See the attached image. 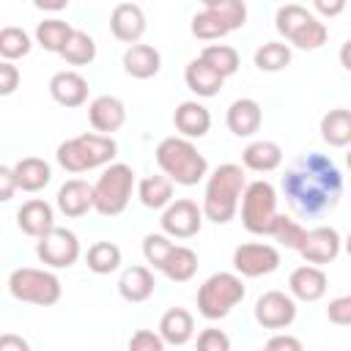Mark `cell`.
<instances>
[{
	"instance_id": "cell-1",
	"label": "cell",
	"mask_w": 351,
	"mask_h": 351,
	"mask_svg": "<svg viewBox=\"0 0 351 351\" xmlns=\"http://www.w3.org/2000/svg\"><path fill=\"white\" fill-rule=\"evenodd\" d=\"M282 192L288 206L299 217L315 219L340 203L343 176L329 156L310 151L291 162V167L282 176Z\"/></svg>"
},
{
	"instance_id": "cell-2",
	"label": "cell",
	"mask_w": 351,
	"mask_h": 351,
	"mask_svg": "<svg viewBox=\"0 0 351 351\" xmlns=\"http://www.w3.org/2000/svg\"><path fill=\"white\" fill-rule=\"evenodd\" d=\"M247 189V178H244V167L241 165H233V162H225L219 165L208 181H206V192H203V217L217 222V225H225L236 217L239 211V203H241V195Z\"/></svg>"
},
{
	"instance_id": "cell-3",
	"label": "cell",
	"mask_w": 351,
	"mask_h": 351,
	"mask_svg": "<svg viewBox=\"0 0 351 351\" xmlns=\"http://www.w3.org/2000/svg\"><path fill=\"white\" fill-rule=\"evenodd\" d=\"M156 165H159V170L170 178V181H176V184H181V186H195V184H200L206 176H208V162H206V156L197 151V145L192 143V140H186V137H178V134H173V137H165L159 145H156Z\"/></svg>"
},
{
	"instance_id": "cell-4",
	"label": "cell",
	"mask_w": 351,
	"mask_h": 351,
	"mask_svg": "<svg viewBox=\"0 0 351 351\" xmlns=\"http://www.w3.org/2000/svg\"><path fill=\"white\" fill-rule=\"evenodd\" d=\"M118 154V143L107 134H99V132H85L80 137H71V140H63L58 145V165L69 173H85V170H93V167H104V165H112Z\"/></svg>"
},
{
	"instance_id": "cell-5",
	"label": "cell",
	"mask_w": 351,
	"mask_h": 351,
	"mask_svg": "<svg viewBox=\"0 0 351 351\" xmlns=\"http://www.w3.org/2000/svg\"><path fill=\"white\" fill-rule=\"evenodd\" d=\"M132 192H134V170L123 162H112L93 184V208L101 217H118L129 206Z\"/></svg>"
},
{
	"instance_id": "cell-6",
	"label": "cell",
	"mask_w": 351,
	"mask_h": 351,
	"mask_svg": "<svg viewBox=\"0 0 351 351\" xmlns=\"http://www.w3.org/2000/svg\"><path fill=\"white\" fill-rule=\"evenodd\" d=\"M244 299V282L236 271H217L197 288V313L208 321L225 318Z\"/></svg>"
},
{
	"instance_id": "cell-7",
	"label": "cell",
	"mask_w": 351,
	"mask_h": 351,
	"mask_svg": "<svg viewBox=\"0 0 351 351\" xmlns=\"http://www.w3.org/2000/svg\"><path fill=\"white\" fill-rule=\"evenodd\" d=\"M8 293L16 302H27V304H38V307H49L58 304L63 296V285L60 280L47 271V269H33V266H22L14 269L8 274Z\"/></svg>"
},
{
	"instance_id": "cell-8",
	"label": "cell",
	"mask_w": 351,
	"mask_h": 351,
	"mask_svg": "<svg viewBox=\"0 0 351 351\" xmlns=\"http://www.w3.org/2000/svg\"><path fill=\"white\" fill-rule=\"evenodd\" d=\"M277 214V189L269 181H250L241 195V225L255 236H271Z\"/></svg>"
},
{
	"instance_id": "cell-9",
	"label": "cell",
	"mask_w": 351,
	"mask_h": 351,
	"mask_svg": "<svg viewBox=\"0 0 351 351\" xmlns=\"http://www.w3.org/2000/svg\"><path fill=\"white\" fill-rule=\"evenodd\" d=\"M80 252H82L80 239L69 228H58L55 225L47 236H41L36 241V255L49 269H69V266H74L80 261Z\"/></svg>"
},
{
	"instance_id": "cell-10",
	"label": "cell",
	"mask_w": 351,
	"mask_h": 351,
	"mask_svg": "<svg viewBox=\"0 0 351 351\" xmlns=\"http://www.w3.org/2000/svg\"><path fill=\"white\" fill-rule=\"evenodd\" d=\"M203 206H197L189 197H178L173 200L165 211H162V233H167L170 239H192L200 233L203 228Z\"/></svg>"
},
{
	"instance_id": "cell-11",
	"label": "cell",
	"mask_w": 351,
	"mask_h": 351,
	"mask_svg": "<svg viewBox=\"0 0 351 351\" xmlns=\"http://www.w3.org/2000/svg\"><path fill=\"white\" fill-rule=\"evenodd\" d=\"M233 269L239 277H263L280 269V250L263 241H247L233 250Z\"/></svg>"
},
{
	"instance_id": "cell-12",
	"label": "cell",
	"mask_w": 351,
	"mask_h": 351,
	"mask_svg": "<svg viewBox=\"0 0 351 351\" xmlns=\"http://www.w3.org/2000/svg\"><path fill=\"white\" fill-rule=\"evenodd\" d=\"M255 321L263 329H288L296 321V302L282 291H266L255 302Z\"/></svg>"
},
{
	"instance_id": "cell-13",
	"label": "cell",
	"mask_w": 351,
	"mask_h": 351,
	"mask_svg": "<svg viewBox=\"0 0 351 351\" xmlns=\"http://www.w3.org/2000/svg\"><path fill=\"white\" fill-rule=\"evenodd\" d=\"M343 250V239L335 228L329 225H318L313 230H307V239L299 250V255L310 263V266H326L332 263Z\"/></svg>"
},
{
	"instance_id": "cell-14",
	"label": "cell",
	"mask_w": 351,
	"mask_h": 351,
	"mask_svg": "<svg viewBox=\"0 0 351 351\" xmlns=\"http://www.w3.org/2000/svg\"><path fill=\"white\" fill-rule=\"evenodd\" d=\"M88 121L99 134L112 137V132H118L126 123V104L118 96H110V93L96 96L88 104Z\"/></svg>"
},
{
	"instance_id": "cell-15",
	"label": "cell",
	"mask_w": 351,
	"mask_h": 351,
	"mask_svg": "<svg viewBox=\"0 0 351 351\" xmlns=\"http://www.w3.org/2000/svg\"><path fill=\"white\" fill-rule=\"evenodd\" d=\"M110 30L123 44H140L145 33V14L137 3H118L110 14Z\"/></svg>"
},
{
	"instance_id": "cell-16",
	"label": "cell",
	"mask_w": 351,
	"mask_h": 351,
	"mask_svg": "<svg viewBox=\"0 0 351 351\" xmlns=\"http://www.w3.org/2000/svg\"><path fill=\"white\" fill-rule=\"evenodd\" d=\"M288 288H291V296L293 299H302V302H318L326 288H329V280H326V271L321 266H299L291 271L288 277Z\"/></svg>"
},
{
	"instance_id": "cell-17",
	"label": "cell",
	"mask_w": 351,
	"mask_h": 351,
	"mask_svg": "<svg viewBox=\"0 0 351 351\" xmlns=\"http://www.w3.org/2000/svg\"><path fill=\"white\" fill-rule=\"evenodd\" d=\"M55 203H58V211L60 214L77 219V217H82V214H88L93 208V184H88L82 178H69L58 189Z\"/></svg>"
},
{
	"instance_id": "cell-18",
	"label": "cell",
	"mask_w": 351,
	"mask_h": 351,
	"mask_svg": "<svg viewBox=\"0 0 351 351\" xmlns=\"http://www.w3.org/2000/svg\"><path fill=\"white\" fill-rule=\"evenodd\" d=\"M16 225H19L22 233H27L33 239H41V236H47L55 228V211H52V206L47 200L33 197V200H27V203L19 206Z\"/></svg>"
},
{
	"instance_id": "cell-19",
	"label": "cell",
	"mask_w": 351,
	"mask_h": 351,
	"mask_svg": "<svg viewBox=\"0 0 351 351\" xmlns=\"http://www.w3.org/2000/svg\"><path fill=\"white\" fill-rule=\"evenodd\" d=\"M49 96L60 107H82L88 101V80L77 71H58L49 80Z\"/></svg>"
},
{
	"instance_id": "cell-20",
	"label": "cell",
	"mask_w": 351,
	"mask_h": 351,
	"mask_svg": "<svg viewBox=\"0 0 351 351\" xmlns=\"http://www.w3.org/2000/svg\"><path fill=\"white\" fill-rule=\"evenodd\" d=\"M225 123H228V129H230L236 137H252V134L261 129V123H263L261 104H258L255 99H247V96L236 99V101L228 107V112H225Z\"/></svg>"
},
{
	"instance_id": "cell-21",
	"label": "cell",
	"mask_w": 351,
	"mask_h": 351,
	"mask_svg": "<svg viewBox=\"0 0 351 351\" xmlns=\"http://www.w3.org/2000/svg\"><path fill=\"white\" fill-rule=\"evenodd\" d=\"M173 123L178 129V137L200 140L211 129V112L200 101H181L173 112Z\"/></svg>"
},
{
	"instance_id": "cell-22",
	"label": "cell",
	"mask_w": 351,
	"mask_h": 351,
	"mask_svg": "<svg viewBox=\"0 0 351 351\" xmlns=\"http://www.w3.org/2000/svg\"><path fill=\"white\" fill-rule=\"evenodd\" d=\"M121 63H123V71L129 77H134V80H151L162 69V55L151 44H132V47H126Z\"/></svg>"
},
{
	"instance_id": "cell-23",
	"label": "cell",
	"mask_w": 351,
	"mask_h": 351,
	"mask_svg": "<svg viewBox=\"0 0 351 351\" xmlns=\"http://www.w3.org/2000/svg\"><path fill=\"white\" fill-rule=\"evenodd\" d=\"M184 82H186V88H189L195 96L211 99V96H217V93L222 90L225 77L217 74L203 58H195V60H189L186 69H184Z\"/></svg>"
},
{
	"instance_id": "cell-24",
	"label": "cell",
	"mask_w": 351,
	"mask_h": 351,
	"mask_svg": "<svg viewBox=\"0 0 351 351\" xmlns=\"http://www.w3.org/2000/svg\"><path fill=\"white\" fill-rule=\"evenodd\" d=\"M154 288H156V280L148 266H129V269H123V274L118 280V293L132 304L151 299Z\"/></svg>"
},
{
	"instance_id": "cell-25",
	"label": "cell",
	"mask_w": 351,
	"mask_h": 351,
	"mask_svg": "<svg viewBox=\"0 0 351 351\" xmlns=\"http://www.w3.org/2000/svg\"><path fill=\"white\" fill-rule=\"evenodd\" d=\"M241 165L252 173H271L282 165V148L274 140H255L241 151Z\"/></svg>"
},
{
	"instance_id": "cell-26",
	"label": "cell",
	"mask_w": 351,
	"mask_h": 351,
	"mask_svg": "<svg viewBox=\"0 0 351 351\" xmlns=\"http://www.w3.org/2000/svg\"><path fill=\"white\" fill-rule=\"evenodd\" d=\"M159 335L167 346H184L192 340L195 335V318L189 310L184 307H170L162 318H159Z\"/></svg>"
},
{
	"instance_id": "cell-27",
	"label": "cell",
	"mask_w": 351,
	"mask_h": 351,
	"mask_svg": "<svg viewBox=\"0 0 351 351\" xmlns=\"http://www.w3.org/2000/svg\"><path fill=\"white\" fill-rule=\"evenodd\" d=\"M14 176H16L19 189H25V192H38V189H44L52 181V170H49V165L41 156L19 159L14 165Z\"/></svg>"
},
{
	"instance_id": "cell-28",
	"label": "cell",
	"mask_w": 351,
	"mask_h": 351,
	"mask_svg": "<svg viewBox=\"0 0 351 351\" xmlns=\"http://www.w3.org/2000/svg\"><path fill=\"white\" fill-rule=\"evenodd\" d=\"M321 137L332 148H346L351 145V110H329L321 118Z\"/></svg>"
},
{
	"instance_id": "cell-29",
	"label": "cell",
	"mask_w": 351,
	"mask_h": 351,
	"mask_svg": "<svg viewBox=\"0 0 351 351\" xmlns=\"http://www.w3.org/2000/svg\"><path fill=\"white\" fill-rule=\"evenodd\" d=\"M137 197L145 208H167L173 203V181L167 176H145L137 184Z\"/></svg>"
},
{
	"instance_id": "cell-30",
	"label": "cell",
	"mask_w": 351,
	"mask_h": 351,
	"mask_svg": "<svg viewBox=\"0 0 351 351\" xmlns=\"http://www.w3.org/2000/svg\"><path fill=\"white\" fill-rule=\"evenodd\" d=\"M197 271V252L192 247H184V244H176L173 252L167 255L165 266H162V274L173 282H186L192 280Z\"/></svg>"
},
{
	"instance_id": "cell-31",
	"label": "cell",
	"mask_w": 351,
	"mask_h": 351,
	"mask_svg": "<svg viewBox=\"0 0 351 351\" xmlns=\"http://www.w3.org/2000/svg\"><path fill=\"white\" fill-rule=\"evenodd\" d=\"M71 33H74V27L69 22H63V19H44L36 27V44L44 47L47 52L60 55L66 49V44H69Z\"/></svg>"
},
{
	"instance_id": "cell-32",
	"label": "cell",
	"mask_w": 351,
	"mask_h": 351,
	"mask_svg": "<svg viewBox=\"0 0 351 351\" xmlns=\"http://www.w3.org/2000/svg\"><path fill=\"white\" fill-rule=\"evenodd\" d=\"M200 58H203L217 74H222L225 80H228L230 74H236V71H239V63H241L236 47H230V44H206L203 52H200Z\"/></svg>"
},
{
	"instance_id": "cell-33",
	"label": "cell",
	"mask_w": 351,
	"mask_h": 351,
	"mask_svg": "<svg viewBox=\"0 0 351 351\" xmlns=\"http://www.w3.org/2000/svg\"><path fill=\"white\" fill-rule=\"evenodd\" d=\"M85 263L93 274H110L121 266V247L112 244V241H96V244L88 247Z\"/></svg>"
},
{
	"instance_id": "cell-34",
	"label": "cell",
	"mask_w": 351,
	"mask_h": 351,
	"mask_svg": "<svg viewBox=\"0 0 351 351\" xmlns=\"http://www.w3.org/2000/svg\"><path fill=\"white\" fill-rule=\"evenodd\" d=\"M310 19H313V14H310L304 5H299V3H285V5L277 8L274 27H277L280 36H285V38L291 41V38L296 36V30H302Z\"/></svg>"
},
{
	"instance_id": "cell-35",
	"label": "cell",
	"mask_w": 351,
	"mask_h": 351,
	"mask_svg": "<svg viewBox=\"0 0 351 351\" xmlns=\"http://www.w3.org/2000/svg\"><path fill=\"white\" fill-rule=\"evenodd\" d=\"M271 239L280 241L285 250H296L299 252L302 244H304V239H307V228L299 219L288 217V214H277L274 228H271Z\"/></svg>"
},
{
	"instance_id": "cell-36",
	"label": "cell",
	"mask_w": 351,
	"mask_h": 351,
	"mask_svg": "<svg viewBox=\"0 0 351 351\" xmlns=\"http://www.w3.org/2000/svg\"><path fill=\"white\" fill-rule=\"evenodd\" d=\"M252 60L261 71H282L291 63V47L282 41H266L255 49Z\"/></svg>"
},
{
	"instance_id": "cell-37",
	"label": "cell",
	"mask_w": 351,
	"mask_h": 351,
	"mask_svg": "<svg viewBox=\"0 0 351 351\" xmlns=\"http://www.w3.org/2000/svg\"><path fill=\"white\" fill-rule=\"evenodd\" d=\"M60 58L69 66H88L96 58V41L85 30H74L71 38H69V44H66V49L60 52Z\"/></svg>"
},
{
	"instance_id": "cell-38",
	"label": "cell",
	"mask_w": 351,
	"mask_h": 351,
	"mask_svg": "<svg viewBox=\"0 0 351 351\" xmlns=\"http://www.w3.org/2000/svg\"><path fill=\"white\" fill-rule=\"evenodd\" d=\"M189 30H192V36L200 38V41H219V38H225V36L230 33L228 25H225L214 11H208V8H200V11L192 16Z\"/></svg>"
},
{
	"instance_id": "cell-39",
	"label": "cell",
	"mask_w": 351,
	"mask_h": 351,
	"mask_svg": "<svg viewBox=\"0 0 351 351\" xmlns=\"http://www.w3.org/2000/svg\"><path fill=\"white\" fill-rule=\"evenodd\" d=\"M30 49H33V41H30V36L22 27L5 25L0 30V55H3V60H11L14 63L16 58H25Z\"/></svg>"
},
{
	"instance_id": "cell-40",
	"label": "cell",
	"mask_w": 351,
	"mask_h": 351,
	"mask_svg": "<svg viewBox=\"0 0 351 351\" xmlns=\"http://www.w3.org/2000/svg\"><path fill=\"white\" fill-rule=\"evenodd\" d=\"M203 8L214 11L228 25L230 33L244 27V22H247V5L241 0H203Z\"/></svg>"
},
{
	"instance_id": "cell-41",
	"label": "cell",
	"mask_w": 351,
	"mask_h": 351,
	"mask_svg": "<svg viewBox=\"0 0 351 351\" xmlns=\"http://www.w3.org/2000/svg\"><path fill=\"white\" fill-rule=\"evenodd\" d=\"M173 247H176V244L170 241L167 233H148V236L143 239V255H145V261H148L154 269H159V271H162L167 255L173 252Z\"/></svg>"
},
{
	"instance_id": "cell-42",
	"label": "cell",
	"mask_w": 351,
	"mask_h": 351,
	"mask_svg": "<svg viewBox=\"0 0 351 351\" xmlns=\"http://www.w3.org/2000/svg\"><path fill=\"white\" fill-rule=\"evenodd\" d=\"M326 36H329L326 25L318 16H313L302 30H296V36L291 38V44L299 47V49H318V47L326 44Z\"/></svg>"
},
{
	"instance_id": "cell-43",
	"label": "cell",
	"mask_w": 351,
	"mask_h": 351,
	"mask_svg": "<svg viewBox=\"0 0 351 351\" xmlns=\"http://www.w3.org/2000/svg\"><path fill=\"white\" fill-rule=\"evenodd\" d=\"M195 351H230V337H228L222 329L208 326V329H203V332L197 335Z\"/></svg>"
},
{
	"instance_id": "cell-44",
	"label": "cell",
	"mask_w": 351,
	"mask_h": 351,
	"mask_svg": "<svg viewBox=\"0 0 351 351\" xmlns=\"http://www.w3.org/2000/svg\"><path fill=\"white\" fill-rule=\"evenodd\" d=\"M165 340L154 329H137L129 340V351H165Z\"/></svg>"
},
{
	"instance_id": "cell-45",
	"label": "cell",
	"mask_w": 351,
	"mask_h": 351,
	"mask_svg": "<svg viewBox=\"0 0 351 351\" xmlns=\"http://www.w3.org/2000/svg\"><path fill=\"white\" fill-rule=\"evenodd\" d=\"M326 318L337 326H351V293L332 299L326 307Z\"/></svg>"
},
{
	"instance_id": "cell-46",
	"label": "cell",
	"mask_w": 351,
	"mask_h": 351,
	"mask_svg": "<svg viewBox=\"0 0 351 351\" xmlns=\"http://www.w3.org/2000/svg\"><path fill=\"white\" fill-rule=\"evenodd\" d=\"M19 80H22L19 69L11 60H3L0 63V96H11L19 88Z\"/></svg>"
},
{
	"instance_id": "cell-47",
	"label": "cell",
	"mask_w": 351,
	"mask_h": 351,
	"mask_svg": "<svg viewBox=\"0 0 351 351\" xmlns=\"http://www.w3.org/2000/svg\"><path fill=\"white\" fill-rule=\"evenodd\" d=\"M266 351H304V346H302V340L299 337H293V335H274L269 343H266Z\"/></svg>"
},
{
	"instance_id": "cell-48",
	"label": "cell",
	"mask_w": 351,
	"mask_h": 351,
	"mask_svg": "<svg viewBox=\"0 0 351 351\" xmlns=\"http://www.w3.org/2000/svg\"><path fill=\"white\" fill-rule=\"evenodd\" d=\"M19 189V184H16V176H14V167H8V165H3L0 167V200H11L14 197V192Z\"/></svg>"
},
{
	"instance_id": "cell-49",
	"label": "cell",
	"mask_w": 351,
	"mask_h": 351,
	"mask_svg": "<svg viewBox=\"0 0 351 351\" xmlns=\"http://www.w3.org/2000/svg\"><path fill=\"white\" fill-rule=\"evenodd\" d=\"M0 351H30V343L14 332H3L0 335Z\"/></svg>"
},
{
	"instance_id": "cell-50",
	"label": "cell",
	"mask_w": 351,
	"mask_h": 351,
	"mask_svg": "<svg viewBox=\"0 0 351 351\" xmlns=\"http://www.w3.org/2000/svg\"><path fill=\"white\" fill-rule=\"evenodd\" d=\"M313 8L318 11V14H324V16H337V14H343V8H346V3L343 0H315L313 3Z\"/></svg>"
},
{
	"instance_id": "cell-51",
	"label": "cell",
	"mask_w": 351,
	"mask_h": 351,
	"mask_svg": "<svg viewBox=\"0 0 351 351\" xmlns=\"http://www.w3.org/2000/svg\"><path fill=\"white\" fill-rule=\"evenodd\" d=\"M337 58H340V66H343L346 71H351V38H348V41H343V47H340Z\"/></svg>"
},
{
	"instance_id": "cell-52",
	"label": "cell",
	"mask_w": 351,
	"mask_h": 351,
	"mask_svg": "<svg viewBox=\"0 0 351 351\" xmlns=\"http://www.w3.org/2000/svg\"><path fill=\"white\" fill-rule=\"evenodd\" d=\"M66 5H69L66 0H63V3H41V0L36 3V8H49V11H60V8H66Z\"/></svg>"
},
{
	"instance_id": "cell-53",
	"label": "cell",
	"mask_w": 351,
	"mask_h": 351,
	"mask_svg": "<svg viewBox=\"0 0 351 351\" xmlns=\"http://www.w3.org/2000/svg\"><path fill=\"white\" fill-rule=\"evenodd\" d=\"M343 247H346V252H348V255H351V233H348V236H346V241H343Z\"/></svg>"
},
{
	"instance_id": "cell-54",
	"label": "cell",
	"mask_w": 351,
	"mask_h": 351,
	"mask_svg": "<svg viewBox=\"0 0 351 351\" xmlns=\"http://www.w3.org/2000/svg\"><path fill=\"white\" fill-rule=\"evenodd\" d=\"M346 165H348V170H351V148H348V154H346Z\"/></svg>"
},
{
	"instance_id": "cell-55",
	"label": "cell",
	"mask_w": 351,
	"mask_h": 351,
	"mask_svg": "<svg viewBox=\"0 0 351 351\" xmlns=\"http://www.w3.org/2000/svg\"><path fill=\"white\" fill-rule=\"evenodd\" d=\"M258 351H266V348H258Z\"/></svg>"
}]
</instances>
